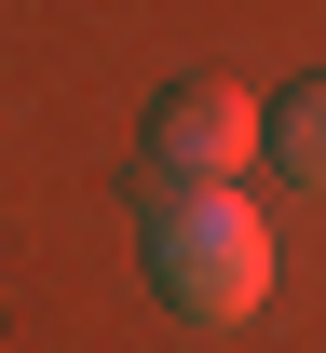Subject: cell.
I'll use <instances>...</instances> for the list:
<instances>
[{"mask_svg": "<svg viewBox=\"0 0 326 353\" xmlns=\"http://www.w3.org/2000/svg\"><path fill=\"white\" fill-rule=\"evenodd\" d=\"M150 299L177 326H258L272 312V218L245 190H163L150 204Z\"/></svg>", "mask_w": 326, "mask_h": 353, "instance_id": "1", "label": "cell"}, {"mask_svg": "<svg viewBox=\"0 0 326 353\" xmlns=\"http://www.w3.org/2000/svg\"><path fill=\"white\" fill-rule=\"evenodd\" d=\"M272 150V123L232 82H177L150 109V190H245V163Z\"/></svg>", "mask_w": 326, "mask_h": 353, "instance_id": "2", "label": "cell"}, {"mask_svg": "<svg viewBox=\"0 0 326 353\" xmlns=\"http://www.w3.org/2000/svg\"><path fill=\"white\" fill-rule=\"evenodd\" d=\"M272 163L299 176V190H326V82H299V95L272 109Z\"/></svg>", "mask_w": 326, "mask_h": 353, "instance_id": "3", "label": "cell"}]
</instances>
